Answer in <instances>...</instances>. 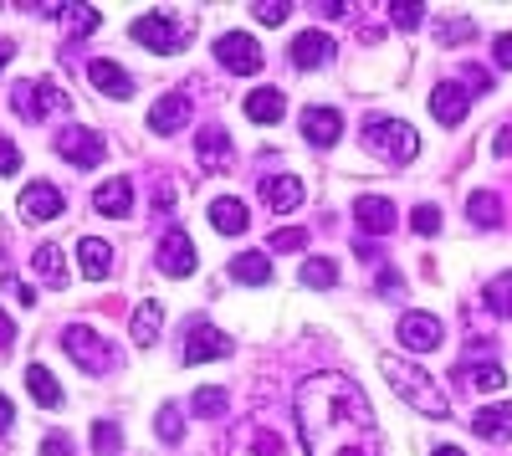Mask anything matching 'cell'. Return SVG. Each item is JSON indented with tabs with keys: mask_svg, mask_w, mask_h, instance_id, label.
Segmentation results:
<instances>
[{
	"mask_svg": "<svg viewBox=\"0 0 512 456\" xmlns=\"http://www.w3.org/2000/svg\"><path fill=\"white\" fill-rule=\"evenodd\" d=\"M52 16L62 21V31H67V36H88V31H98V26H103V16H98L93 6H82V0H67V6H52Z\"/></svg>",
	"mask_w": 512,
	"mask_h": 456,
	"instance_id": "27",
	"label": "cell"
},
{
	"mask_svg": "<svg viewBox=\"0 0 512 456\" xmlns=\"http://www.w3.org/2000/svg\"><path fill=\"white\" fill-rule=\"evenodd\" d=\"M236 344L231 334H221V328H210V323H195L190 328V339H185V364H205V359H226Z\"/></svg>",
	"mask_w": 512,
	"mask_h": 456,
	"instance_id": "13",
	"label": "cell"
},
{
	"mask_svg": "<svg viewBox=\"0 0 512 456\" xmlns=\"http://www.w3.org/2000/svg\"><path fill=\"white\" fill-rule=\"evenodd\" d=\"M410 231H415V236H436V231H441V211H436V205H415Z\"/></svg>",
	"mask_w": 512,
	"mask_h": 456,
	"instance_id": "42",
	"label": "cell"
},
{
	"mask_svg": "<svg viewBox=\"0 0 512 456\" xmlns=\"http://www.w3.org/2000/svg\"><path fill=\"white\" fill-rule=\"evenodd\" d=\"M487 308L497 318H512V272H502V277L487 282Z\"/></svg>",
	"mask_w": 512,
	"mask_h": 456,
	"instance_id": "37",
	"label": "cell"
},
{
	"mask_svg": "<svg viewBox=\"0 0 512 456\" xmlns=\"http://www.w3.org/2000/svg\"><path fill=\"white\" fill-rule=\"evenodd\" d=\"M21 170V149L11 139H0V175H16Z\"/></svg>",
	"mask_w": 512,
	"mask_h": 456,
	"instance_id": "44",
	"label": "cell"
},
{
	"mask_svg": "<svg viewBox=\"0 0 512 456\" xmlns=\"http://www.w3.org/2000/svg\"><path fill=\"white\" fill-rule=\"evenodd\" d=\"M159 323H164V308L149 298V303H139V313H134V344L139 349H149L154 339H159Z\"/></svg>",
	"mask_w": 512,
	"mask_h": 456,
	"instance_id": "33",
	"label": "cell"
},
{
	"mask_svg": "<svg viewBox=\"0 0 512 456\" xmlns=\"http://www.w3.org/2000/svg\"><path fill=\"white\" fill-rule=\"evenodd\" d=\"M364 144L390 164H410L420 154V134L410 129V123L405 118H379V113L364 123Z\"/></svg>",
	"mask_w": 512,
	"mask_h": 456,
	"instance_id": "3",
	"label": "cell"
},
{
	"mask_svg": "<svg viewBox=\"0 0 512 456\" xmlns=\"http://www.w3.org/2000/svg\"><path fill=\"white\" fill-rule=\"evenodd\" d=\"M93 211H103V216H128V211H134V180H123V175L103 180V185L93 190Z\"/></svg>",
	"mask_w": 512,
	"mask_h": 456,
	"instance_id": "21",
	"label": "cell"
},
{
	"mask_svg": "<svg viewBox=\"0 0 512 456\" xmlns=\"http://www.w3.org/2000/svg\"><path fill=\"white\" fill-rule=\"evenodd\" d=\"M436 36L446 41V47H456V41H472V36H477V21L451 16V21H441V26H436Z\"/></svg>",
	"mask_w": 512,
	"mask_h": 456,
	"instance_id": "40",
	"label": "cell"
},
{
	"mask_svg": "<svg viewBox=\"0 0 512 456\" xmlns=\"http://www.w3.org/2000/svg\"><path fill=\"white\" fill-rule=\"evenodd\" d=\"M338 134H344V118H338V108H308V113H303V139H308L313 149L338 144Z\"/></svg>",
	"mask_w": 512,
	"mask_h": 456,
	"instance_id": "20",
	"label": "cell"
},
{
	"mask_svg": "<svg viewBox=\"0 0 512 456\" xmlns=\"http://www.w3.org/2000/svg\"><path fill=\"white\" fill-rule=\"evenodd\" d=\"M431 456H466V451H461V446H436Z\"/></svg>",
	"mask_w": 512,
	"mask_h": 456,
	"instance_id": "55",
	"label": "cell"
},
{
	"mask_svg": "<svg viewBox=\"0 0 512 456\" xmlns=\"http://www.w3.org/2000/svg\"><path fill=\"white\" fill-rule=\"evenodd\" d=\"M77 267H82V277L103 282V277L113 272V246H108L103 236H82V241H77Z\"/></svg>",
	"mask_w": 512,
	"mask_h": 456,
	"instance_id": "23",
	"label": "cell"
},
{
	"mask_svg": "<svg viewBox=\"0 0 512 456\" xmlns=\"http://www.w3.org/2000/svg\"><path fill=\"white\" fill-rule=\"evenodd\" d=\"M492 149L502 154V159H512V118L502 123V129H497V139H492Z\"/></svg>",
	"mask_w": 512,
	"mask_h": 456,
	"instance_id": "49",
	"label": "cell"
},
{
	"mask_svg": "<svg viewBox=\"0 0 512 456\" xmlns=\"http://www.w3.org/2000/svg\"><path fill=\"white\" fill-rule=\"evenodd\" d=\"M154 431H159V441H180V436H185V416H180L175 405H164L159 421H154Z\"/></svg>",
	"mask_w": 512,
	"mask_h": 456,
	"instance_id": "41",
	"label": "cell"
},
{
	"mask_svg": "<svg viewBox=\"0 0 512 456\" xmlns=\"http://www.w3.org/2000/svg\"><path fill=\"white\" fill-rule=\"evenodd\" d=\"M11 52H16V47H11V41H6V36H0V67H6V62H11Z\"/></svg>",
	"mask_w": 512,
	"mask_h": 456,
	"instance_id": "54",
	"label": "cell"
},
{
	"mask_svg": "<svg viewBox=\"0 0 512 456\" xmlns=\"http://www.w3.org/2000/svg\"><path fill=\"white\" fill-rule=\"evenodd\" d=\"M354 221H359L364 236H390L395 231V205L384 195H359L354 200Z\"/></svg>",
	"mask_w": 512,
	"mask_h": 456,
	"instance_id": "14",
	"label": "cell"
},
{
	"mask_svg": "<svg viewBox=\"0 0 512 456\" xmlns=\"http://www.w3.org/2000/svg\"><path fill=\"white\" fill-rule=\"evenodd\" d=\"M297 282L313 287V293H323V287H338V262H333V257H308L303 267H297Z\"/></svg>",
	"mask_w": 512,
	"mask_h": 456,
	"instance_id": "31",
	"label": "cell"
},
{
	"mask_svg": "<svg viewBox=\"0 0 512 456\" xmlns=\"http://www.w3.org/2000/svg\"><path fill=\"white\" fill-rule=\"evenodd\" d=\"M159 272L164 277H190L195 272V241L180 226L159 236Z\"/></svg>",
	"mask_w": 512,
	"mask_h": 456,
	"instance_id": "11",
	"label": "cell"
},
{
	"mask_svg": "<svg viewBox=\"0 0 512 456\" xmlns=\"http://www.w3.org/2000/svg\"><path fill=\"white\" fill-rule=\"evenodd\" d=\"M461 77L472 82V93H487V88H492V77H487L482 67H461Z\"/></svg>",
	"mask_w": 512,
	"mask_h": 456,
	"instance_id": "48",
	"label": "cell"
},
{
	"mask_svg": "<svg viewBox=\"0 0 512 456\" xmlns=\"http://www.w3.org/2000/svg\"><path fill=\"white\" fill-rule=\"evenodd\" d=\"M251 11H256L262 26H282L287 21V0H262V6H251Z\"/></svg>",
	"mask_w": 512,
	"mask_h": 456,
	"instance_id": "43",
	"label": "cell"
},
{
	"mask_svg": "<svg viewBox=\"0 0 512 456\" xmlns=\"http://www.w3.org/2000/svg\"><path fill=\"white\" fill-rule=\"evenodd\" d=\"M11 426H16V405L0 395V431H11Z\"/></svg>",
	"mask_w": 512,
	"mask_h": 456,
	"instance_id": "52",
	"label": "cell"
},
{
	"mask_svg": "<svg viewBox=\"0 0 512 456\" xmlns=\"http://www.w3.org/2000/svg\"><path fill=\"white\" fill-rule=\"evenodd\" d=\"M292 421L303 456H379L369 395L349 375H333V369L308 375L292 395Z\"/></svg>",
	"mask_w": 512,
	"mask_h": 456,
	"instance_id": "1",
	"label": "cell"
},
{
	"mask_svg": "<svg viewBox=\"0 0 512 456\" xmlns=\"http://www.w3.org/2000/svg\"><path fill=\"white\" fill-rule=\"evenodd\" d=\"M456 375H466L477 390H502L507 385V369L497 364V359H482V364H466V369H456Z\"/></svg>",
	"mask_w": 512,
	"mask_h": 456,
	"instance_id": "35",
	"label": "cell"
},
{
	"mask_svg": "<svg viewBox=\"0 0 512 456\" xmlns=\"http://www.w3.org/2000/svg\"><path fill=\"white\" fill-rule=\"evenodd\" d=\"M67 451H72V441H67L62 431H52L47 441H41V456H67Z\"/></svg>",
	"mask_w": 512,
	"mask_h": 456,
	"instance_id": "47",
	"label": "cell"
},
{
	"mask_svg": "<svg viewBox=\"0 0 512 456\" xmlns=\"http://www.w3.org/2000/svg\"><path fill=\"white\" fill-rule=\"evenodd\" d=\"M216 62L236 77H251V72H262V47H256V36H246V31H226L216 41Z\"/></svg>",
	"mask_w": 512,
	"mask_h": 456,
	"instance_id": "9",
	"label": "cell"
},
{
	"mask_svg": "<svg viewBox=\"0 0 512 456\" xmlns=\"http://www.w3.org/2000/svg\"><path fill=\"white\" fill-rule=\"evenodd\" d=\"M210 226H216L221 236H241L246 226H251V211H246V200H236V195H221V200H210Z\"/></svg>",
	"mask_w": 512,
	"mask_h": 456,
	"instance_id": "22",
	"label": "cell"
},
{
	"mask_svg": "<svg viewBox=\"0 0 512 456\" xmlns=\"http://www.w3.org/2000/svg\"><path fill=\"white\" fill-rule=\"evenodd\" d=\"M62 349L88 369V375H108V369L118 364V354H113V344L103 339V334H93V328H82V323H67L62 328Z\"/></svg>",
	"mask_w": 512,
	"mask_h": 456,
	"instance_id": "6",
	"label": "cell"
},
{
	"mask_svg": "<svg viewBox=\"0 0 512 456\" xmlns=\"http://www.w3.org/2000/svg\"><path fill=\"white\" fill-rule=\"evenodd\" d=\"M93 451H98V456H118V451H123V426H118L113 416L93 426Z\"/></svg>",
	"mask_w": 512,
	"mask_h": 456,
	"instance_id": "36",
	"label": "cell"
},
{
	"mask_svg": "<svg viewBox=\"0 0 512 456\" xmlns=\"http://www.w3.org/2000/svg\"><path fill=\"white\" fill-rule=\"evenodd\" d=\"M195 154H200V164L205 170H231V134L221 129V123H205V129L195 134Z\"/></svg>",
	"mask_w": 512,
	"mask_h": 456,
	"instance_id": "15",
	"label": "cell"
},
{
	"mask_svg": "<svg viewBox=\"0 0 512 456\" xmlns=\"http://www.w3.org/2000/svg\"><path fill=\"white\" fill-rule=\"evenodd\" d=\"M190 410H195V416H205V421H221L226 410H231V400H226V390H216V385H200V390L190 395Z\"/></svg>",
	"mask_w": 512,
	"mask_h": 456,
	"instance_id": "34",
	"label": "cell"
},
{
	"mask_svg": "<svg viewBox=\"0 0 512 456\" xmlns=\"http://www.w3.org/2000/svg\"><path fill=\"white\" fill-rule=\"evenodd\" d=\"M287 113V98L277 93V88H256L251 98H246V118L251 123H277Z\"/></svg>",
	"mask_w": 512,
	"mask_h": 456,
	"instance_id": "30",
	"label": "cell"
},
{
	"mask_svg": "<svg viewBox=\"0 0 512 456\" xmlns=\"http://www.w3.org/2000/svg\"><path fill=\"white\" fill-rule=\"evenodd\" d=\"M0 282H6V287H11V293H16V298H21V303H26V308H31V303H36V293H31V287H26V282H16V277H11V272H6V277H0Z\"/></svg>",
	"mask_w": 512,
	"mask_h": 456,
	"instance_id": "50",
	"label": "cell"
},
{
	"mask_svg": "<svg viewBox=\"0 0 512 456\" xmlns=\"http://www.w3.org/2000/svg\"><path fill=\"white\" fill-rule=\"evenodd\" d=\"M128 36L149 52H180V41L190 36V21H175L169 11H149V16H139L134 26H128Z\"/></svg>",
	"mask_w": 512,
	"mask_h": 456,
	"instance_id": "7",
	"label": "cell"
},
{
	"mask_svg": "<svg viewBox=\"0 0 512 456\" xmlns=\"http://www.w3.org/2000/svg\"><path fill=\"white\" fill-rule=\"evenodd\" d=\"M16 211H21V221H31V226H41V221H57V216L67 211V195H62L52 180H36V185H26V190H21Z\"/></svg>",
	"mask_w": 512,
	"mask_h": 456,
	"instance_id": "8",
	"label": "cell"
},
{
	"mask_svg": "<svg viewBox=\"0 0 512 456\" xmlns=\"http://www.w3.org/2000/svg\"><path fill=\"white\" fill-rule=\"evenodd\" d=\"M390 21H395L400 31H420L425 6H415V0H390Z\"/></svg>",
	"mask_w": 512,
	"mask_h": 456,
	"instance_id": "38",
	"label": "cell"
},
{
	"mask_svg": "<svg viewBox=\"0 0 512 456\" xmlns=\"http://www.w3.org/2000/svg\"><path fill=\"white\" fill-rule=\"evenodd\" d=\"M88 82H93V88H103L108 98H128V93H134V77H128L118 62H108V57H93L88 62Z\"/></svg>",
	"mask_w": 512,
	"mask_h": 456,
	"instance_id": "24",
	"label": "cell"
},
{
	"mask_svg": "<svg viewBox=\"0 0 512 456\" xmlns=\"http://www.w3.org/2000/svg\"><path fill=\"white\" fill-rule=\"evenodd\" d=\"M31 272L47 282L52 293H62V287H67V257H62V246H36V252H31Z\"/></svg>",
	"mask_w": 512,
	"mask_h": 456,
	"instance_id": "25",
	"label": "cell"
},
{
	"mask_svg": "<svg viewBox=\"0 0 512 456\" xmlns=\"http://www.w3.org/2000/svg\"><path fill=\"white\" fill-rule=\"evenodd\" d=\"M466 216H472V226L492 231V226H502V200L492 190H477L472 200H466Z\"/></svg>",
	"mask_w": 512,
	"mask_h": 456,
	"instance_id": "32",
	"label": "cell"
},
{
	"mask_svg": "<svg viewBox=\"0 0 512 456\" xmlns=\"http://www.w3.org/2000/svg\"><path fill=\"white\" fill-rule=\"evenodd\" d=\"M292 67L297 72H313V67H323L328 57H333V36L328 31H297V41H292Z\"/></svg>",
	"mask_w": 512,
	"mask_h": 456,
	"instance_id": "16",
	"label": "cell"
},
{
	"mask_svg": "<svg viewBox=\"0 0 512 456\" xmlns=\"http://www.w3.org/2000/svg\"><path fill=\"white\" fill-rule=\"evenodd\" d=\"M472 431L482 441H512V405H487L472 416Z\"/></svg>",
	"mask_w": 512,
	"mask_h": 456,
	"instance_id": "26",
	"label": "cell"
},
{
	"mask_svg": "<svg viewBox=\"0 0 512 456\" xmlns=\"http://www.w3.org/2000/svg\"><path fill=\"white\" fill-rule=\"evenodd\" d=\"M11 344H16V323L0 313V349H11Z\"/></svg>",
	"mask_w": 512,
	"mask_h": 456,
	"instance_id": "53",
	"label": "cell"
},
{
	"mask_svg": "<svg viewBox=\"0 0 512 456\" xmlns=\"http://www.w3.org/2000/svg\"><path fill=\"white\" fill-rule=\"evenodd\" d=\"M441 318L436 313H405L400 318V344L410 349V354H431V349H441Z\"/></svg>",
	"mask_w": 512,
	"mask_h": 456,
	"instance_id": "12",
	"label": "cell"
},
{
	"mask_svg": "<svg viewBox=\"0 0 512 456\" xmlns=\"http://www.w3.org/2000/svg\"><path fill=\"white\" fill-rule=\"evenodd\" d=\"M169 200H175V185H169V180H164V185L154 190V211H169Z\"/></svg>",
	"mask_w": 512,
	"mask_h": 456,
	"instance_id": "51",
	"label": "cell"
},
{
	"mask_svg": "<svg viewBox=\"0 0 512 456\" xmlns=\"http://www.w3.org/2000/svg\"><path fill=\"white\" fill-rule=\"evenodd\" d=\"M431 113H436V123H461L466 113H472V93H461V82H436Z\"/></svg>",
	"mask_w": 512,
	"mask_h": 456,
	"instance_id": "19",
	"label": "cell"
},
{
	"mask_svg": "<svg viewBox=\"0 0 512 456\" xmlns=\"http://www.w3.org/2000/svg\"><path fill=\"white\" fill-rule=\"evenodd\" d=\"M11 108L21 118L41 123V118H52V113H67L72 98L57 88V82H47V77H26V82H16V88H11Z\"/></svg>",
	"mask_w": 512,
	"mask_h": 456,
	"instance_id": "4",
	"label": "cell"
},
{
	"mask_svg": "<svg viewBox=\"0 0 512 456\" xmlns=\"http://www.w3.org/2000/svg\"><path fill=\"white\" fill-rule=\"evenodd\" d=\"M231 277L246 282V287H267V282H272V257H267V252H241V257L231 262Z\"/></svg>",
	"mask_w": 512,
	"mask_h": 456,
	"instance_id": "29",
	"label": "cell"
},
{
	"mask_svg": "<svg viewBox=\"0 0 512 456\" xmlns=\"http://www.w3.org/2000/svg\"><path fill=\"white\" fill-rule=\"evenodd\" d=\"M26 390L36 395L41 410H57V405H62V385L52 380V369H47V364H26Z\"/></svg>",
	"mask_w": 512,
	"mask_h": 456,
	"instance_id": "28",
	"label": "cell"
},
{
	"mask_svg": "<svg viewBox=\"0 0 512 456\" xmlns=\"http://www.w3.org/2000/svg\"><path fill=\"white\" fill-rule=\"evenodd\" d=\"M226 456H303V451H297L277 426H267L262 416H256V421H241V426L231 431Z\"/></svg>",
	"mask_w": 512,
	"mask_h": 456,
	"instance_id": "5",
	"label": "cell"
},
{
	"mask_svg": "<svg viewBox=\"0 0 512 456\" xmlns=\"http://www.w3.org/2000/svg\"><path fill=\"white\" fill-rule=\"evenodd\" d=\"M267 246H272V252H303V246H308V231H303V226H282V231L267 236Z\"/></svg>",
	"mask_w": 512,
	"mask_h": 456,
	"instance_id": "39",
	"label": "cell"
},
{
	"mask_svg": "<svg viewBox=\"0 0 512 456\" xmlns=\"http://www.w3.org/2000/svg\"><path fill=\"white\" fill-rule=\"evenodd\" d=\"M52 144H57V154L67 164H77V170H93V164H103V154H108L103 134H93V129H57Z\"/></svg>",
	"mask_w": 512,
	"mask_h": 456,
	"instance_id": "10",
	"label": "cell"
},
{
	"mask_svg": "<svg viewBox=\"0 0 512 456\" xmlns=\"http://www.w3.org/2000/svg\"><path fill=\"white\" fill-rule=\"evenodd\" d=\"M379 375L390 380V390H395L410 410H420V416H431V421H446V416H451L446 390L425 375L420 364H410V359H400V354H379Z\"/></svg>",
	"mask_w": 512,
	"mask_h": 456,
	"instance_id": "2",
	"label": "cell"
},
{
	"mask_svg": "<svg viewBox=\"0 0 512 456\" xmlns=\"http://www.w3.org/2000/svg\"><path fill=\"white\" fill-rule=\"evenodd\" d=\"M374 287H379V298H400V272H390V267H384Z\"/></svg>",
	"mask_w": 512,
	"mask_h": 456,
	"instance_id": "45",
	"label": "cell"
},
{
	"mask_svg": "<svg viewBox=\"0 0 512 456\" xmlns=\"http://www.w3.org/2000/svg\"><path fill=\"white\" fill-rule=\"evenodd\" d=\"M492 62H497V67H512V31L492 41Z\"/></svg>",
	"mask_w": 512,
	"mask_h": 456,
	"instance_id": "46",
	"label": "cell"
},
{
	"mask_svg": "<svg viewBox=\"0 0 512 456\" xmlns=\"http://www.w3.org/2000/svg\"><path fill=\"white\" fill-rule=\"evenodd\" d=\"M190 123V98L185 93H164L154 108H149V129L154 134H180Z\"/></svg>",
	"mask_w": 512,
	"mask_h": 456,
	"instance_id": "18",
	"label": "cell"
},
{
	"mask_svg": "<svg viewBox=\"0 0 512 456\" xmlns=\"http://www.w3.org/2000/svg\"><path fill=\"white\" fill-rule=\"evenodd\" d=\"M262 200H267V211L292 216L297 205H303V180H297V175H267L262 180Z\"/></svg>",
	"mask_w": 512,
	"mask_h": 456,
	"instance_id": "17",
	"label": "cell"
}]
</instances>
